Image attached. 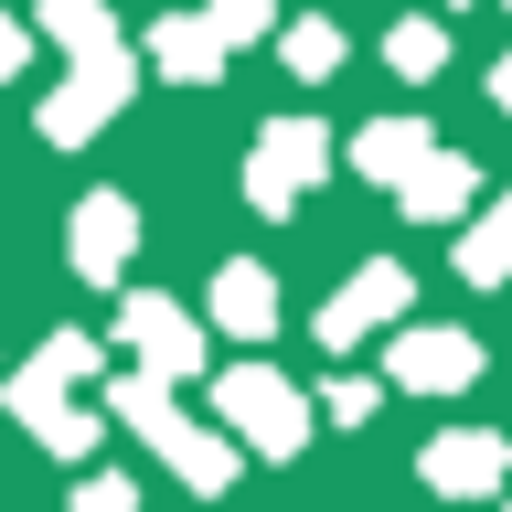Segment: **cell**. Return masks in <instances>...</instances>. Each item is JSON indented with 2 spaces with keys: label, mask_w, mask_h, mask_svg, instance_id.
<instances>
[{
  "label": "cell",
  "mask_w": 512,
  "mask_h": 512,
  "mask_svg": "<svg viewBox=\"0 0 512 512\" xmlns=\"http://www.w3.org/2000/svg\"><path fill=\"white\" fill-rule=\"evenodd\" d=\"M214 320H224V331H246V342H256V331L278 320V288L256 278V267H224V288H214Z\"/></svg>",
  "instance_id": "cell-9"
},
{
  "label": "cell",
  "mask_w": 512,
  "mask_h": 512,
  "mask_svg": "<svg viewBox=\"0 0 512 512\" xmlns=\"http://www.w3.org/2000/svg\"><path fill=\"white\" fill-rule=\"evenodd\" d=\"M214 406H224V427H235V438H256L267 459H288V448L310 438V427H299L310 406H299L278 374H256V363H246V374H224V395H214Z\"/></svg>",
  "instance_id": "cell-3"
},
{
  "label": "cell",
  "mask_w": 512,
  "mask_h": 512,
  "mask_svg": "<svg viewBox=\"0 0 512 512\" xmlns=\"http://www.w3.org/2000/svg\"><path fill=\"white\" fill-rule=\"evenodd\" d=\"M267 22V0H214V32H256Z\"/></svg>",
  "instance_id": "cell-18"
},
{
  "label": "cell",
  "mask_w": 512,
  "mask_h": 512,
  "mask_svg": "<svg viewBox=\"0 0 512 512\" xmlns=\"http://www.w3.org/2000/svg\"><path fill=\"white\" fill-rule=\"evenodd\" d=\"M310 160H320V128H310V118L267 128V139H256V160H246V192L267 203V214H288V203L310 192Z\"/></svg>",
  "instance_id": "cell-5"
},
{
  "label": "cell",
  "mask_w": 512,
  "mask_h": 512,
  "mask_svg": "<svg viewBox=\"0 0 512 512\" xmlns=\"http://www.w3.org/2000/svg\"><path fill=\"white\" fill-rule=\"evenodd\" d=\"M491 470H502V438H438L427 448V480L438 491H480Z\"/></svg>",
  "instance_id": "cell-10"
},
{
  "label": "cell",
  "mask_w": 512,
  "mask_h": 512,
  "mask_svg": "<svg viewBox=\"0 0 512 512\" xmlns=\"http://www.w3.org/2000/svg\"><path fill=\"white\" fill-rule=\"evenodd\" d=\"M75 374H86V342L64 331V342H43V363H32V374L11 384V406L32 416V438H43V448H64V459H75V448H96V427H86L75 406H64V384H75Z\"/></svg>",
  "instance_id": "cell-2"
},
{
  "label": "cell",
  "mask_w": 512,
  "mask_h": 512,
  "mask_svg": "<svg viewBox=\"0 0 512 512\" xmlns=\"http://www.w3.org/2000/svg\"><path fill=\"white\" fill-rule=\"evenodd\" d=\"M75 512H139V491H128V480H86V491H75Z\"/></svg>",
  "instance_id": "cell-17"
},
{
  "label": "cell",
  "mask_w": 512,
  "mask_h": 512,
  "mask_svg": "<svg viewBox=\"0 0 512 512\" xmlns=\"http://www.w3.org/2000/svg\"><path fill=\"white\" fill-rule=\"evenodd\" d=\"M395 299H406V267H363V278H352L342 299L320 310V342H363V331H374Z\"/></svg>",
  "instance_id": "cell-7"
},
{
  "label": "cell",
  "mask_w": 512,
  "mask_h": 512,
  "mask_svg": "<svg viewBox=\"0 0 512 512\" xmlns=\"http://www.w3.org/2000/svg\"><path fill=\"white\" fill-rule=\"evenodd\" d=\"M406 203H416V214H459V203H470V160H416Z\"/></svg>",
  "instance_id": "cell-11"
},
{
  "label": "cell",
  "mask_w": 512,
  "mask_h": 512,
  "mask_svg": "<svg viewBox=\"0 0 512 512\" xmlns=\"http://www.w3.org/2000/svg\"><path fill=\"white\" fill-rule=\"evenodd\" d=\"M54 32L75 43V54H118V43H107V11H96V0H54Z\"/></svg>",
  "instance_id": "cell-15"
},
{
  "label": "cell",
  "mask_w": 512,
  "mask_h": 512,
  "mask_svg": "<svg viewBox=\"0 0 512 512\" xmlns=\"http://www.w3.org/2000/svg\"><path fill=\"white\" fill-rule=\"evenodd\" d=\"M363 171H384V182H395V160H427V128H406V118H384V128H363Z\"/></svg>",
  "instance_id": "cell-13"
},
{
  "label": "cell",
  "mask_w": 512,
  "mask_h": 512,
  "mask_svg": "<svg viewBox=\"0 0 512 512\" xmlns=\"http://www.w3.org/2000/svg\"><path fill=\"white\" fill-rule=\"evenodd\" d=\"M118 342L139 352V374H192V363H203V331H192V310H171V299H128Z\"/></svg>",
  "instance_id": "cell-4"
},
{
  "label": "cell",
  "mask_w": 512,
  "mask_h": 512,
  "mask_svg": "<svg viewBox=\"0 0 512 512\" xmlns=\"http://www.w3.org/2000/svg\"><path fill=\"white\" fill-rule=\"evenodd\" d=\"M118 416L160 448V459H182V470H192V491H224V470H235V459H224V448L203 438V427H192L171 395H160V374H128V384H118Z\"/></svg>",
  "instance_id": "cell-1"
},
{
  "label": "cell",
  "mask_w": 512,
  "mask_h": 512,
  "mask_svg": "<svg viewBox=\"0 0 512 512\" xmlns=\"http://www.w3.org/2000/svg\"><path fill=\"white\" fill-rule=\"evenodd\" d=\"M11 64H22V32H11V22H0V75H11Z\"/></svg>",
  "instance_id": "cell-19"
},
{
  "label": "cell",
  "mask_w": 512,
  "mask_h": 512,
  "mask_svg": "<svg viewBox=\"0 0 512 512\" xmlns=\"http://www.w3.org/2000/svg\"><path fill=\"white\" fill-rule=\"evenodd\" d=\"M160 64H182V75H214V64H224V32H214V22H160Z\"/></svg>",
  "instance_id": "cell-12"
},
{
  "label": "cell",
  "mask_w": 512,
  "mask_h": 512,
  "mask_svg": "<svg viewBox=\"0 0 512 512\" xmlns=\"http://www.w3.org/2000/svg\"><path fill=\"white\" fill-rule=\"evenodd\" d=\"M438 54H448V43H438L427 22H406V32H395V75H438Z\"/></svg>",
  "instance_id": "cell-16"
},
{
  "label": "cell",
  "mask_w": 512,
  "mask_h": 512,
  "mask_svg": "<svg viewBox=\"0 0 512 512\" xmlns=\"http://www.w3.org/2000/svg\"><path fill=\"white\" fill-rule=\"evenodd\" d=\"M491 86H502V107H512V64H502V75H491Z\"/></svg>",
  "instance_id": "cell-20"
},
{
  "label": "cell",
  "mask_w": 512,
  "mask_h": 512,
  "mask_svg": "<svg viewBox=\"0 0 512 512\" xmlns=\"http://www.w3.org/2000/svg\"><path fill=\"white\" fill-rule=\"evenodd\" d=\"M470 374H480L470 331H406L395 342V384H470Z\"/></svg>",
  "instance_id": "cell-6"
},
{
  "label": "cell",
  "mask_w": 512,
  "mask_h": 512,
  "mask_svg": "<svg viewBox=\"0 0 512 512\" xmlns=\"http://www.w3.org/2000/svg\"><path fill=\"white\" fill-rule=\"evenodd\" d=\"M128 235H139V214H128L118 192H96L86 214H75V267H86V278H118V267H128Z\"/></svg>",
  "instance_id": "cell-8"
},
{
  "label": "cell",
  "mask_w": 512,
  "mask_h": 512,
  "mask_svg": "<svg viewBox=\"0 0 512 512\" xmlns=\"http://www.w3.org/2000/svg\"><path fill=\"white\" fill-rule=\"evenodd\" d=\"M459 267H470V278H502V267H512V203H502L491 224H470V246H459Z\"/></svg>",
  "instance_id": "cell-14"
}]
</instances>
